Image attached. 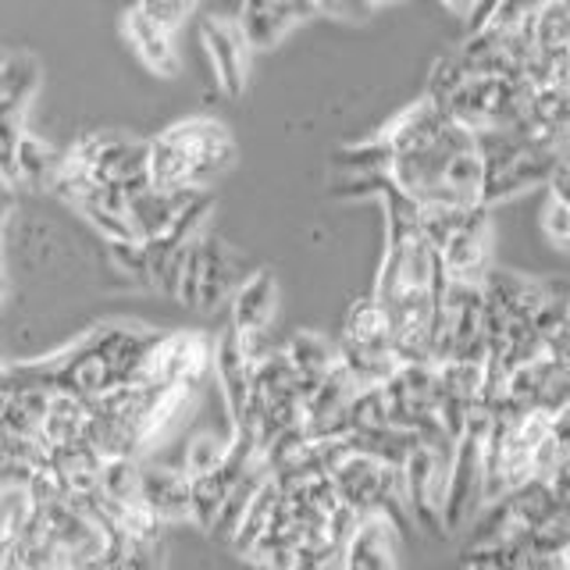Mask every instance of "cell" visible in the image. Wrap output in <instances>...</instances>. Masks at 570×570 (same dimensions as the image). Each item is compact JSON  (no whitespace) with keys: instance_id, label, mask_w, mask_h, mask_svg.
I'll list each match as a JSON object with an SVG mask.
<instances>
[{"instance_id":"6da1fadb","label":"cell","mask_w":570,"mask_h":570,"mask_svg":"<svg viewBox=\"0 0 570 570\" xmlns=\"http://www.w3.org/2000/svg\"><path fill=\"white\" fill-rule=\"evenodd\" d=\"M385 249L374 275V299L382 303L403 364H435V311L442 293L439 249L424 236L421 210L403 193L385 189Z\"/></svg>"},{"instance_id":"7a4b0ae2","label":"cell","mask_w":570,"mask_h":570,"mask_svg":"<svg viewBox=\"0 0 570 570\" xmlns=\"http://www.w3.org/2000/svg\"><path fill=\"white\" fill-rule=\"evenodd\" d=\"M374 136L389 147V186L417 207H439L450 165L478 147V136L432 97L414 100Z\"/></svg>"},{"instance_id":"3957f363","label":"cell","mask_w":570,"mask_h":570,"mask_svg":"<svg viewBox=\"0 0 570 570\" xmlns=\"http://www.w3.org/2000/svg\"><path fill=\"white\" fill-rule=\"evenodd\" d=\"M236 160V136L218 118H183L150 139V186L168 193H207Z\"/></svg>"},{"instance_id":"277c9868","label":"cell","mask_w":570,"mask_h":570,"mask_svg":"<svg viewBox=\"0 0 570 570\" xmlns=\"http://www.w3.org/2000/svg\"><path fill=\"white\" fill-rule=\"evenodd\" d=\"M478 150L485 157V189H481V204L485 207L507 204L534 186H549L557 165L567 160L539 150L521 129L478 132Z\"/></svg>"},{"instance_id":"5b68a950","label":"cell","mask_w":570,"mask_h":570,"mask_svg":"<svg viewBox=\"0 0 570 570\" xmlns=\"http://www.w3.org/2000/svg\"><path fill=\"white\" fill-rule=\"evenodd\" d=\"M338 361L361 389H382L403 367L396 353V335L385 307L374 296H361L346 311L343 335H338Z\"/></svg>"},{"instance_id":"8992f818","label":"cell","mask_w":570,"mask_h":570,"mask_svg":"<svg viewBox=\"0 0 570 570\" xmlns=\"http://www.w3.org/2000/svg\"><path fill=\"white\" fill-rule=\"evenodd\" d=\"M332 485L346 507L361 510L364 517H385L396 531L414 528L406 510L403 468H396V463L350 450L332 471Z\"/></svg>"},{"instance_id":"52a82bcc","label":"cell","mask_w":570,"mask_h":570,"mask_svg":"<svg viewBox=\"0 0 570 570\" xmlns=\"http://www.w3.org/2000/svg\"><path fill=\"white\" fill-rule=\"evenodd\" d=\"M453 453H456V439L450 432H435L428 439H417V445L410 450L403 463L410 521L424 534H439V539H445L442 503H445V489H450Z\"/></svg>"},{"instance_id":"ba28073f","label":"cell","mask_w":570,"mask_h":570,"mask_svg":"<svg viewBox=\"0 0 570 570\" xmlns=\"http://www.w3.org/2000/svg\"><path fill=\"white\" fill-rule=\"evenodd\" d=\"M445 111L474 136L489 129H521L528 111V86L521 79L468 71L453 89V97L445 100Z\"/></svg>"},{"instance_id":"9c48e42d","label":"cell","mask_w":570,"mask_h":570,"mask_svg":"<svg viewBox=\"0 0 570 570\" xmlns=\"http://www.w3.org/2000/svg\"><path fill=\"white\" fill-rule=\"evenodd\" d=\"M489 428H492V414H489V410H478V414L468 421V428H463V435L456 439L450 489H445V503H442L445 534L463 531L481 510H485V442H489Z\"/></svg>"},{"instance_id":"30bf717a","label":"cell","mask_w":570,"mask_h":570,"mask_svg":"<svg viewBox=\"0 0 570 570\" xmlns=\"http://www.w3.org/2000/svg\"><path fill=\"white\" fill-rule=\"evenodd\" d=\"M239 282V257L232 254V246L218 236H200L186 257L178 299L196 311H214L225 299H232Z\"/></svg>"},{"instance_id":"8fae6325","label":"cell","mask_w":570,"mask_h":570,"mask_svg":"<svg viewBox=\"0 0 570 570\" xmlns=\"http://www.w3.org/2000/svg\"><path fill=\"white\" fill-rule=\"evenodd\" d=\"M382 392L392 424L403 432L417 439L445 432L439 421V364H403L382 385Z\"/></svg>"},{"instance_id":"7c38bea8","label":"cell","mask_w":570,"mask_h":570,"mask_svg":"<svg viewBox=\"0 0 570 570\" xmlns=\"http://www.w3.org/2000/svg\"><path fill=\"white\" fill-rule=\"evenodd\" d=\"M439 264L445 282L485 285L492 272V207H468L453 232L439 246Z\"/></svg>"},{"instance_id":"4fadbf2b","label":"cell","mask_w":570,"mask_h":570,"mask_svg":"<svg viewBox=\"0 0 570 570\" xmlns=\"http://www.w3.org/2000/svg\"><path fill=\"white\" fill-rule=\"evenodd\" d=\"M207 367H214V346L196 332H160L157 346L150 350L139 379L132 385L154 389H178V385H200Z\"/></svg>"},{"instance_id":"5bb4252c","label":"cell","mask_w":570,"mask_h":570,"mask_svg":"<svg viewBox=\"0 0 570 570\" xmlns=\"http://www.w3.org/2000/svg\"><path fill=\"white\" fill-rule=\"evenodd\" d=\"M507 406L517 414H542V417H560L570 410V364L557 361V356L542 353L539 361L521 364L507 379Z\"/></svg>"},{"instance_id":"9a60e30c","label":"cell","mask_w":570,"mask_h":570,"mask_svg":"<svg viewBox=\"0 0 570 570\" xmlns=\"http://www.w3.org/2000/svg\"><path fill=\"white\" fill-rule=\"evenodd\" d=\"M200 36H204V53L214 68V79H218V89L225 97L239 100L246 89V79H249V53H254V47H249L246 32L239 26V18L210 14V18H204Z\"/></svg>"},{"instance_id":"2e32d148","label":"cell","mask_w":570,"mask_h":570,"mask_svg":"<svg viewBox=\"0 0 570 570\" xmlns=\"http://www.w3.org/2000/svg\"><path fill=\"white\" fill-rule=\"evenodd\" d=\"M485 317L499 321V325H524V321H534L539 307L546 303L552 278H528L507 272V267H492L485 278Z\"/></svg>"},{"instance_id":"e0dca14e","label":"cell","mask_w":570,"mask_h":570,"mask_svg":"<svg viewBox=\"0 0 570 570\" xmlns=\"http://www.w3.org/2000/svg\"><path fill=\"white\" fill-rule=\"evenodd\" d=\"M317 8L314 0H243L239 8V26L254 50H272L296 26L314 18Z\"/></svg>"},{"instance_id":"ac0fdd59","label":"cell","mask_w":570,"mask_h":570,"mask_svg":"<svg viewBox=\"0 0 570 570\" xmlns=\"http://www.w3.org/2000/svg\"><path fill=\"white\" fill-rule=\"evenodd\" d=\"M254 371H257V364L246 356L236 328L228 325L218 343H214V374H218V385H222L232 428H239L243 417H246L249 392H254Z\"/></svg>"},{"instance_id":"d6986e66","label":"cell","mask_w":570,"mask_h":570,"mask_svg":"<svg viewBox=\"0 0 570 570\" xmlns=\"http://www.w3.org/2000/svg\"><path fill=\"white\" fill-rule=\"evenodd\" d=\"M142 503L160 524L193 521V481L183 468L142 463Z\"/></svg>"},{"instance_id":"ffe728a7","label":"cell","mask_w":570,"mask_h":570,"mask_svg":"<svg viewBox=\"0 0 570 570\" xmlns=\"http://www.w3.org/2000/svg\"><path fill=\"white\" fill-rule=\"evenodd\" d=\"M121 32L129 40L132 53L142 61V68L154 71L160 79L178 76V50H175V32H168L160 22L142 11V8H129L121 18Z\"/></svg>"},{"instance_id":"44dd1931","label":"cell","mask_w":570,"mask_h":570,"mask_svg":"<svg viewBox=\"0 0 570 570\" xmlns=\"http://www.w3.org/2000/svg\"><path fill=\"white\" fill-rule=\"evenodd\" d=\"M278 311V278L272 272H249L232 293V321L239 335H267Z\"/></svg>"},{"instance_id":"7402d4cb","label":"cell","mask_w":570,"mask_h":570,"mask_svg":"<svg viewBox=\"0 0 570 570\" xmlns=\"http://www.w3.org/2000/svg\"><path fill=\"white\" fill-rule=\"evenodd\" d=\"M200 193H168V189H157V186H147L129 196V222L136 228V236L142 243H150L157 236H165V232L183 218L186 207L196 200Z\"/></svg>"},{"instance_id":"603a6c76","label":"cell","mask_w":570,"mask_h":570,"mask_svg":"<svg viewBox=\"0 0 570 570\" xmlns=\"http://www.w3.org/2000/svg\"><path fill=\"white\" fill-rule=\"evenodd\" d=\"M89 417H94V403L89 400L71 396V392H50L43 428H40V442L47 445V450H61V445L86 442Z\"/></svg>"},{"instance_id":"cb8c5ba5","label":"cell","mask_w":570,"mask_h":570,"mask_svg":"<svg viewBox=\"0 0 570 570\" xmlns=\"http://www.w3.org/2000/svg\"><path fill=\"white\" fill-rule=\"evenodd\" d=\"M282 350H285V356H289V364H293L296 379L303 385V396H307L311 389H317L338 364H343V361H338V346L328 343L325 335L307 332V328L296 332Z\"/></svg>"},{"instance_id":"d4e9b609","label":"cell","mask_w":570,"mask_h":570,"mask_svg":"<svg viewBox=\"0 0 570 570\" xmlns=\"http://www.w3.org/2000/svg\"><path fill=\"white\" fill-rule=\"evenodd\" d=\"M278 510H282V485H278V478L272 474L261 485V492L254 495V503L246 507V513H243V521H239V528H236V534H232V549L239 552V557H254L257 552V546L272 534V528H275V521H278Z\"/></svg>"},{"instance_id":"484cf974","label":"cell","mask_w":570,"mask_h":570,"mask_svg":"<svg viewBox=\"0 0 570 570\" xmlns=\"http://www.w3.org/2000/svg\"><path fill=\"white\" fill-rule=\"evenodd\" d=\"M346 570H400L396 563V528L385 517H367L350 546Z\"/></svg>"},{"instance_id":"4316f807","label":"cell","mask_w":570,"mask_h":570,"mask_svg":"<svg viewBox=\"0 0 570 570\" xmlns=\"http://www.w3.org/2000/svg\"><path fill=\"white\" fill-rule=\"evenodd\" d=\"M58 150H50L43 139H36L32 132H22L11 157V183H26L32 189H43L53 183V171H58Z\"/></svg>"},{"instance_id":"83f0119b","label":"cell","mask_w":570,"mask_h":570,"mask_svg":"<svg viewBox=\"0 0 570 570\" xmlns=\"http://www.w3.org/2000/svg\"><path fill=\"white\" fill-rule=\"evenodd\" d=\"M232 442H236V432H228V435H214V432H200V435H193L189 445H186V456H183V468L189 478H200V474H210V471H218L222 463L228 460L232 453Z\"/></svg>"},{"instance_id":"f1b7e54d","label":"cell","mask_w":570,"mask_h":570,"mask_svg":"<svg viewBox=\"0 0 570 570\" xmlns=\"http://www.w3.org/2000/svg\"><path fill=\"white\" fill-rule=\"evenodd\" d=\"M539 225H542V236H546L552 246L570 249V210H567V204H560L552 193H546V204H542V214H539Z\"/></svg>"},{"instance_id":"f546056e","label":"cell","mask_w":570,"mask_h":570,"mask_svg":"<svg viewBox=\"0 0 570 570\" xmlns=\"http://www.w3.org/2000/svg\"><path fill=\"white\" fill-rule=\"evenodd\" d=\"M200 0H136V8L147 11L154 22H160L168 32H178L186 26V18L196 11Z\"/></svg>"},{"instance_id":"4dcf8cb0","label":"cell","mask_w":570,"mask_h":570,"mask_svg":"<svg viewBox=\"0 0 570 570\" xmlns=\"http://www.w3.org/2000/svg\"><path fill=\"white\" fill-rule=\"evenodd\" d=\"M317 14H332L338 22H367V18L379 11L374 0H314Z\"/></svg>"},{"instance_id":"1f68e13d","label":"cell","mask_w":570,"mask_h":570,"mask_svg":"<svg viewBox=\"0 0 570 570\" xmlns=\"http://www.w3.org/2000/svg\"><path fill=\"white\" fill-rule=\"evenodd\" d=\"M552 0H495V8L489 18H495V22H531V18H539L542 8H549ZM485 18V22H489ZM481 22V26H485Z\"/></svg>"},{"instance_id":"d6a6232c","label":"cell","mask_w":570,"mask_h":570,"mask_svg":"<svg viewBox=\"0 0 570 570\" xmlns=\"http://www.w3.org/2000/svg\"><path fill=\"white\" fill-rule=\"evenodd\" d=\"M546 353H549V356H557V361H563V364H570V311H567V317L560 321V328L552 332V338L546 343Z\"/></svg>"},{"instance_id":"836d02e7","label":"cell","mask_w":570,"mask_h":570,"mask_svg":"<svg viewBox=\"0 0 570 570\" xmlns=\"http://www.w3.org/2000/svg\"><path fill=\"white\" fill-rule=\"evenodd\" d=\"M549 193L557 196L560 204H567V210H570V160H560L557 171H552V178H549Z\"/></svg>"},{"instance_id":"e575fe53","label":"cell","mask_w":570,"mask_h":570,"mask_svg":"<svg viewBox=\"0 0 570 570\" xmlns=\"http://www.w3.org/2000/svg\"><path fill=\"white\" fill-rule=\"evenodd\" d=\"M442 4L460 18H471V11H474V0H442Z\"/></svg>"},{"instance_id":"d590c367","label":"cell","mask_w":570,"mask_h":570,"mask_svg":"<svg viewBox=\"0 0 570 570\" xmlns=\"http://www.w3.org/2000/svg\"><path fill=\"white\" fill-rule=\"evenodd\" d=\"M14 385V367H8L4 361H0V392H8Z\"/></svg>"},{"instance_id":"8d00e7d4","label":"cell","mask_w":570,"mask_h":570,"mask_svg":"<svg viewBox=\"0 0 570 570\" xmlns=\"http://www.w3.org/2000/svg\"><path fill=\"white\" fill-rule=\"evenodd\" d=\"M4 285H8V278H4V264H0V296H4Z\"/></svg>"},{"instance_id":"74e56055","label":"cell","mask_w":570,"mask_h":570,"mask_svg":"<svg viewBox=\"0 0 570 570\" xmlns=\"http://www.w3.org/2000/svg\"><path fill=\"white\" fill-rule=\"evenodd\" d=\"M385 4H396V0H374V8H385Z\"/></svg>"},{"instance_id":"f35d334b","label":"cell","mask_w":570,"mask_h":570,"mask_svg":"<svg viewBox=\"0 0 570 570\" xmlns=\"http://www.w3.org/2000/svg\"><path fill=\"white\" fill-rule=\"evenodd\" d=\"M563 560H567V567H570V546H567V552H563Z\"/></svg>"},{"instance_id":"ab89813d","label":"cell","mask_w":570,"mask_h":570,"mask_svg":"<svg viewBox=\"0 0 570 570\" xmlns=\"http://www.w3.org/2000/svg\"><path fill=\"white\" fill-rule=\"evenodd\" d=\"M254 570H275V567H254Z\"/></svg>"}]
</instances>
